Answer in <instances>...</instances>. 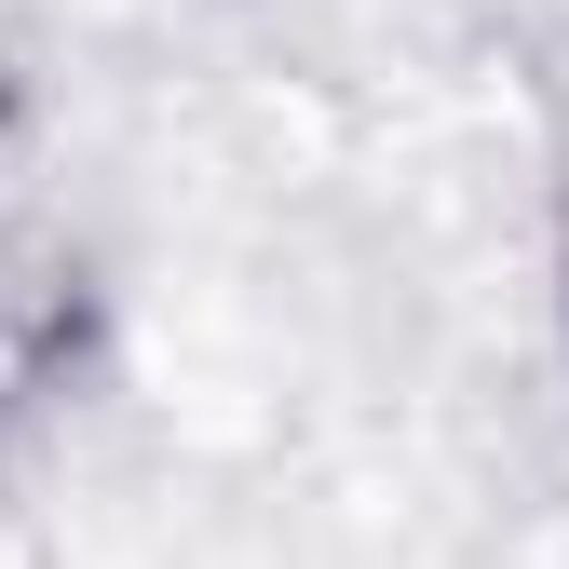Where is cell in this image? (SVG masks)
<instances>
[{
    "label": "cell",
    "mask_w": 569,
    "mask_h": 569,
    "mask_svg": "<svg viewBox=\"0 0 569 569\" xmlns=\"http://www.w3.org/2000/svg\"><path fill=\"white\" fill-rule=\"evenodd\" d=\"M68 339H82V284H68V258L0 244V407L41 393V380L68 367Z\"/></svg>",
    "instance_id": "obj_1"
}]
</instances>
